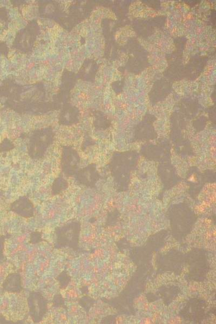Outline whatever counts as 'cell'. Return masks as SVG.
Instances as JSON below:
<instances>
[{"label":"cell","mask_w":216,"mask_h":324,"mask_svg":"<svg viewBox=\"0 0 216 324\" xmlns=\"http://www.w3.org/2000/svg\"><path fill=\"white\" fill-rule=\"evenodd\" d=\"M91 301L90 298L86 296L82 297L79 301V305L86 311L90 310L91 306Z\"/></svg>","instance_id":"cell-12"},{"label":"cell","mask_w":216,"mask_h":324,"mask_svg":"<svg viewBox=\"0 0 216 324\" xmlns=\"http://www.w3.org/2000/svg\"><path fill=\"white\" fill-rule=\"evenodd\" d=\"M9 52V48L5 42H0V54L4 56H7Z\"/></svg>","instance_id":"cell-14"},{"label":"cell","mask_w":216,"mask_h":324,"mask_svg":"<svg viewBox=\"0 0 216 324\" xmlns=\"http://www.w3.org/2000/svg\"><path fill=\"white\" fill-rule=\"evenodd\" d=\"M29 315L35 323L43 320L48 311L47 299L39 292L33 291L27 298Z\"/></svg>","instance_id":"cell-3"},{"label":"cell","mask_w":216,"mask_h":324,"mask_svg":"<svg viewBox=\"0 0 216 324\" xmlns=\"http://www.w3.org/2000/svg\"><path fill=\"white\" fill-rule=\"evenodd\" d=\"M79 116V111L76 107L70 104H66L63 107L61 113L60 120L63 124H70L77 122Z\"/></svg>","instance_id":"cell-6"},{"label":"cell","mask_w":216,"mask_h":324,"mask_svg":"<svg viewBox=\"0 0 216 324\" xmlns=\"http://www.w3.org/2000/svg\"><path fill=\"white\" fill-rule=\"evenodd\" d=\"M4 288L13 293H20L23 289L20 274L13 273L9 274L4 283Z\"/></svg>","instance_id":"cell-8"},{"label":"cell","mask_w":216,"mask_h":324,"mask_svg":"<svg viewBox=\"0 0 216 324\" xmlns=\"http://www.w3.org/2000/svg\"><path fill=\"white\" fill-rule=\"evenodd\" d=\"M43 241L42 233L40 232H33L31 234L30 241L29 243L33 245H36Z\"/></svg>","instance_id":"cell-10"},{"label":"cell","mask_w":216,"mask_h":324,"mask_svg":"<svg viewBox=\"0 0 216 324\" xmlns=\"http://www.w3.org/2000/svg\"><path fill=\"white\" fill-rule=\"evenodd\" d=\"M77 76L75 73L64 70L62 78L60 92L64 94L70 95V91L75 86L77 81Z\"/></svg>","instance_id":"cell-7"},{"label":"cell","mask_w":216,"mask_h":324,"mask_svg":"<svg viewBox=\"0 0 216 324\" xmlns=\"http://www.w3.org/2000/svg\"><path fill=\"white\" fill-rule=\"evenodd\" d=\"M53 305L55 307H64L65 301H64V299L61 294H56L54 296L53 300Z\"/></svg>","instance_id":"cell-11"},{"label":"cell","mask_w":216,"mask_h":324,"mask_svg":"<svg viewBox=\"0 0 216 324\" xmlns=\"http://www.w3.org/2000/svg\"><path fill=\"white\" fill-rule=\"evenodd\" d=\"M96 63L94 60L86 59L78 71L76 75L77 77L83 81L93 80L96 72Z\"/></svg>","instance_id":"cell-5"},{"label":"cell","mask_w":216,"mask_h":324,"mask_svg":"<svg viewBox=\"0 0 216 324\" xmlns=\"http://www.w3.org/2000/svg\"><path fill=\"white\" fill-rule=\"evenodd\" d=\"M81 223L72 221L55 229V248H69L77 251L79 245Z\"/></svg>","instance_id":"cell-1"},{"label":"cell","mask_w":216,"mask_h":324,"mask_svg":"<svg viewBox=\"0 0 216 324\" xmlns=\"http://www.w3.org/2000/svg\"><path fill=\"white\" fill-rule=\"evenodd\" d=\"M15 213L26 218H32L34 215V208L31 201L26 198H21L12 206Z\"/></svg>","instance_id":"cell-4"},{"label":"cell","mask_w":216,"mask_h":324,"mask_svg":"<svg viewBox=\"0 0 216 324\" xmlns=\"http://www.w3.org/2000/svg\"><path fill=\"white\" fill-rule=\"evenodd\" d=\"M9 19V12L5 7L0 8V21L7 22Z\"/></svg>","instance_id":"cell-13"},{"label":"cell","mask_w":216,"mask_h":324,"mask_svg":"<svg viewBox=\"0 0 216 324\" xmlns=\"http://www.w3.org/2000/svg\"><path fill=\"white\" fill-rule=\"evenodd\" d=\"M61 289H65L71 282V277L67 271H62L56 278Z\"/></svg>","instance_id":"cell-9"},{"label":"cell","mask_w":216,"mask_h":324,"mask_svg":"<svg viewBox=\"0 0 216 324\" xmlns=\"http://www.w3.org/2000/svg\"><path fill=\"white\" fill-rule=\"evenodd\" d=\"M39 33L40 28L37 21H31L25 27L17 33L13 43V47L22 53L30 52L33 50Z\"/></svg>","instance_id":"cell-2"}]
</instances>
